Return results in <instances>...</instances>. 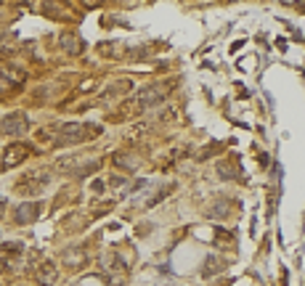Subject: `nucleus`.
I'll return each instance as SVG.
<instances>
[{
  "label": "nucleus",
  "instance_id": "f257e3e1",
  "mask_svg": "<svg viewBox=\"0 0 305 286\" xmlns=\"http://www.w3.org/2000/svg\"><path fill=\"white\" fill-rule=\"evenodd\" d=\"M101 135V125L93 122H67L64 127H59L56 133V143L59 146H75V143H88L93 138Z\"/></svg>",
  "mask_w": 305,
  "mask_h": 286
},
{
  "label": "nucleus",
  "instance_id": "f03ea898",
  "mask_svg": "<svg viewBox=\"0 0 305 286\" xmlns=\"http://www.w3.org/2000/svg\"><path fill=\"white\" fill-rule=\"evenodd\" d=\"M51 183V172L48 170H30V172H24L19 180H16V193H22V196H30V199H38L43 196V191L45 186Z\"/></svg>",
  "mask_w": 305,
  "mask_h": 286
},
{
  "label": "nucleus",
  "instance_id": "7ed1b4c3",
  "mask_svg": "<svg viewBox=\"0 0 305 286\" xmlns=\"http://www.w3.org/2000/svg\"><path fill=\"white\" fill-rule=\"evenodd\" d=\"M175 88V82L170 80H165V82H154V85H146L141 88L135 93V104L138 109H146V106H157V104H162L165 98L170 96V90Z\"/></svg>",
  "mask_w": 305,
  "mask_h": 286
},
{
  "label": "nucleus",
  "instance_id": "20e7f679",
  "mask_svg": "<svg viewBox=\"0 0 305 286\" xmlns=\"http://www.w3.org/2000/svg\"><path fill=\"white\" fill-rule=\"evenodd\" d=\"M24 72L11 67V64H0V98L14 96L16 90L24 88Z\"/></svg>",
  "mask_w": 305,
  "mask_h": 286
},
{
  "label": "nucleus",
  "instance_id": "39448f33",
  "mask_svg": "<svg viewBox=\"0 0 305 286\" xmlns=\"http://www.w3.org/2000/svg\"><path fill=\"white\" fill-rule=\"evenodd\" d=\"M27 130H30V117H27L24 112H11L8 117L0 119V135H14V138H19V135H24Z\"/></svg>",
  "mask_w": 305,
  "mask_h": 286
},
{
  "label": "nucleus",
  "instance_id": "423d86ee",
  "mask_svg": "<svg viewBox=\"0 0 305 286\" xmlns=\"http://www.w3.org/2000/svg\"><path fill=\"white\" fill-rule=\"evenodd\" d=\"M32 154V146L30 143H11L3 154V162H0V170H14L16 164H22L30 159Z\"/></svg>",
  "mask_w": 305,
  "mask_h": 286
},
{
  "label": "nucleus",
  "instance_id": "0eeeda50",
  "mask_svg": "<svg viewBox=\"0 0 305 286\" xmlns=\"http://www.w3.org/2000/svg\"><path fill=\"white\" fill-rule=\"evenodd\" d=\"M40 212H43V204H38V201H27V204H19L16 207V223H22V225H27V223H35V220L40 217Z\"/></svg>",
  "mask_w": 305,
  "mask_h": 286
},
{
  "label": "nucleus",
  "instance_id": "6e6552de",
  "mask_svg": "<svg viewBox=\"0 0 305 286\" xmlns=\"http://www.w3.org/2000/svg\"><path fill=\"white\" fill-rule=\"evenodd\" d=\"M85 262H88V254H85V249L82 246H72V249L64 252V265H67L69 270H82Z\"/></svg>",
  "mask_w": 305,
  "mask_h": 286
},
{
  "label": "nucleus",
  "instance_id": "1a4fd4ad",
  "mask_svg": "<svg viewBox=\"0 0 305 286\" xmlns=\"http://www.w3.org/2000/svg\"><path fill=\"white\" fill-rule=\"evenodd\" d=\"M59 278V270H56V262L53 260H43L38 265V283L40 286H53Z\"/></svg>",
  "mask_w": 305,
  "mask_h": 286
},
{
  "label": "nucleus",
  "instance_id": "9d476101",
  "mask_svg": "<svg viewBox=\"0 0 305 286\" xmlns=\"http://www.w3.org/2000/svg\"><path fill=\"white\" fill-rule=\"evenodd\" d=\"M43 14L51 16V19H75L72 11L67 8V3H56V0H43Z\"/></svg>",
  "mask_w": 305,
  "mask_h": 286
},
{
  "label": "nucleus",
  "instance_id": "9b49d317",
  "mask_svg": "<svg viewBox=\"0 0 305 286\" xmlns=\"http://www.w3.org/2000/svg\"><path fill=\"white\" fill-rule=\"evenodd\" d=\"M61 48L67 51L69 56H80V53L85 51V45H82V40L75 32H67V35H61Z\"/></svg>",
  "mask_w": 305,
  "mask_h": 286
},
{
  "label": "nucleus",
  "instance_id": "f8f14e48",
  "mask_svg": "<svg viewBox=\"0 0 305 286\" xmlns=\"http://www.w3.org/2000/svg\"><path fill=\"white\" fill-rule=\"evenodd\" d=\"M212 241H215V246H220V249H234V246H236L234 233H228L226 228H215V233H212Z\"/></svg>",
  "mask_w": 305,
  "mask_h": 286
},
{
  "label": "nucleus",
  "instance_id": "ddd939ff",
  "mask_svg": "<svg viewBox=\"0 0 305 286\" xmlns=\"http://www.w3.org/2000/svg\"><path fill=\"white\" fill-rule=\"evenodd\" d=\"M228 204H231V201L228 199H215V201H212V204L207 207V217H228Z\"/></svg>",
  "mask_w": 305,
  "mask_h": 286
},
{
  "label": "nucleus",
  "instance_id": "4468645a",
  "mask_svg": "<svg viewBox=\"0 0 305 286\" xmlns=\"http://www.w3.org/2000/svg\"><path fill=\"white\" fill-rule=\"evenodd\" d=\"M114 164H117V167H122V170H135L138 167V159H135V156L133 154H125V151H119V154H114Z\"/></svg>",
  "mask_w": 305,
  "mask_h": 286
},
{
  "label": "nucleus",
  "instance_id": "2eb2a0df",
  "mask_svg": "<svg viewBox=\"0 0 305 286\" xmlns=\"http://www.w3.org/2000/svg\"><path fill=\"white\" fill-rule=\"evenodd\" d=\"M98 51L109 59H119L125 53V45L122 43H104V45H98Z\"/></svg>",
  "mask_w": 305,
  "mask_h": 286
},
{
  "label": "nucleus",
  "instance_id": "dca6fc26",
  "mask_svg": "<svg viewBox=\"0 0 305 286\" xmlns=\"http://www.w3.org/2000/svg\"><path fill=\"white\" fill-rule=\"evenodd\" d=\"M0 252H6V254H22L24 252V244L22 241H6V244H0Z\"/></svg>",
  "mask_w": 305,
  "mask_h": 286
},
{
  "label": "nucleus",
  "instance_id": "f3484780",
  "mask_svg": "<svg viewBox=\"0 0 305 286\" xmlns=\"http://www.w3.org/2000/svg\"><path fill=\"white\" fill-rule=\"evenodd\" d=\"M220 265H223V262H220L218 257H215V260L210 257V260L205 262V270H202V273H205V275H212V273H218V267H220Z\"/></svg>",
  "mask_w": 305,
  "mask_h": 286
},
{
  "label": "nucleus",
  "instance_id": "a211bd4d",
  "mask_svg": "<svg viewBox=\"0 0 305 286\" xmlns=\"http://www.w3.org/2000/svg\"><path fill=\"white\" fill-rule=\"evenodd\" d=\"M218 172H220V175H223V178H228V180H231V178H234V170H231V167H228V164H226V162H220V164H218Z\"/></svg>",
  "mask_w": 305,
  "mask_h": 286
},
{
  "label": "nucleus",
  "instance_id": "6ab92c4d",
  "mask_svg": "<svg viewBox=\"0 0 305 286\" xmlns=\"http://www.w3.org/2000/svg\"><path fill=\"white\" fill-rule=\"evenodd\" d=\"M80 3L85 6V8H98L101 3H104V0H80Z\"/></svg>",
  "mask_w": 305,
  "mask_h": 286
},
{
  "label": "nucleus",
  "instance_id": "aec40b11",
  "mask_svg": "<svg viewBox=\"0 0 305 286\" xmlns=\"http://www.w3.org/2000/svg\"><path fill=\"white\" fill-rule=\"evenodd\" d=\"M93 191H96V193H101V191H104V183L96 180V183H93Z\"/></svg>",
  "mask_w": 305,
  "mask_h": 286
},
{
  "label": "nucleus",
  "instance_id": "412c9836",
  "mask_svg": "<svg viewBox=\"0 0 305 286\" xmlns=\"http://www.w3.org/2000/svg\"><path fill=\"white\" fill-rule=\"evenodd\" d=\"M6 204H8V201H6L3 196H0V217H3V212H6Z\"/></svg>",
  "mask_w": 305,
  "mask_h": 286
}]
</instances>
